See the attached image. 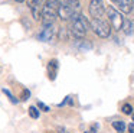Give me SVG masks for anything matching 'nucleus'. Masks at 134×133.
I'll return each mask as SVG.
<instances>
[{
  "label": "nucleus",
  "instance_id": "f257e3e1",
  "mask_svg": "<svg viewBox=\"0 0 134 133\" xmlns=\"http://www.w3.org/2000/svg\"><path fill=\"white\" fill-rule=\"evenodd\" d=\"M88 26H90V23L82 14L76 13L75 16L69 19V32L75 39H84L88 32Z\"/></svg>",
  "mask_w": 134,
  "mask_h": 133
},
{
  "label": "nucleus",
  "instance_id": "f03ea898",
  "mask_svg": "<svg viewBox=\"0 0 134 133\" xmlns=\"http://www.w3.org/2000/svg\"><path fill=\"white\" fill-rule=\"evenodd\" d=\"M58 9H59V0H46L42 10V25L51 26L55 22V17L58 16Z\"/></svg>",
  "mask_w": 134,
  "mask_h": 133
},
{
  "label": "nucleus",
  "instance_id": "7ed1b4c3",
  "mask_svg": "<svg viewBox=\"0 0 134 133\" xmlns=\"http://www.w3.org/2000/svg\"><path fill=\"white\" fill-rule=\"evenodd\" d=\"M79 10V0H59L58 16L62 20H69Z\"/></svg>",
  "mask_w": 134,
  "mask_h": 133
},
{
  "label": "nucleus",
  "instance_id": "20e7f679",
  "mask_svg": "<svg viewBox=\"0 0 134 133\" xmlns=\"http://www.w3.org/2000/svg\"><path fill=\"white\" fill-rule=\"evenodd\" d=\"M90 28L94 30V33L99 38H108L111 33V28L104 19H92L90 23Z\"/></svg>",
  "mask_w": 134,
  "mask_h": 133
},
{
  "label": "nucleus",
  "instance_id": "39448f33",
  "mask_svg": "<svg viewBox=\"0 0 134 133\" xmlns=\"http://www.w3.org/2000/svg\"><path fill=\"white\" fill-rule=\"evenodd\" d=\"M107 16L108 19H110L111 22V26H113L114 30H121L122 26H124V17H122V13L121 12H118L114 6H110V7H107Z\"/></svg>",
  "mask_w": 134,
  "mask_h": 133
},
{
  "label": "nucleus",
  "instance_id": "423d86ee",
  "mask_svg": "<svg viewBox=\"0 0 134 133\" xmlns=\"http://www.w3.org/2000/svg\"><path fill=\"white\" fill-rule=\"evenodd\" d=\"M105 12V6L102 0H90V14L92 19H101Z\"/></svg>",
  "mask_w": 134,
  "mask_h": 133
},
{
  "label": "nucleus",
  "instance_id": "0eeeda50",
  "mask_svg": "<svg viewBox=\"0 0 134 133\" xmlns=\"http://www.w3.org/2000/svg\"><path fill=\"white\" fill-rule=\"evenodd\" d=\"M113 6L121 13H131L134 7V0H110Z\"/></svg>",
  "mask_w": 134,
  "mask_h": 133
},
{
  "label": "nucleus",
  "instance_id": "6e6552de",
  "mask_svg": "<svg viewBox=\"0 0 134 133\" xmlns=\"http://www.w3.org/2000/svg\"><path fill=\"white\" fill-rule=\"evenodd\" d=\"M53 36H55V28H53V25H51V26H43L41 33L38 35V39L42 40V42H49V40H52Z\"/></svg>",
  "mask_w": 134,
  "mask_h": 133
},
{
  "label": "nucleus",
  "instance_id": "1a4fd4ad",
  "mask_svg": "<svg viewBox=\"0 0 134 133\" xmlns=\"http://www.w3.org/2000/svg\"><path fill=\"white\" fill-rule=\"evenodd\" d=\"M58 61L56 59H51L48 64V75H49V80H55L56 78V72H58Z\"/></svg>",
  "mask_w": 134,
  "mask_h": 133
},
{
  "label": "nucleus",
  "instance_id": "9d476101",
  "mask_svg": "<svg viewBox=\"0 0 134 133\" xmlns=\"http://www.w3.org/2000/svg\"><path fill=\"white\" fill-rule=\"evenodd\" d=\"M113 127H114V129H115L118 133H124V130L127 129L125 123H124V121H121V120H115V121L113 123Z\"/></svg>",
  "mask_w": 134,
  "mask_h": 133
},
{
  "label": "nucleus",
  "instance_id": "9b49d317",
  "mask_svg": "<svg viewBox=\"0 0 134 133\" xmlns=\"http://www.w3.org/2000/svg\"><path fill=\"white\" fill-rule=\"evenodd\" d=\"M122 29H124V32L127 35L133 33V23H131L130 20H124V26H122Z\"/></svg>",
  "mask_w": 134,
  "mask_h": 133
},
{
  "label": "nucleus",
  "instance_id": "f8f14e48",
  "mask_svg": "<svg viewBox=\"0 0 134 133\" xmlns=\"http://www.w3.org/2000/svg\"><path fill=\"white\" fill-rule=\"evenodd\" d=\"M29 116H30L32 119H38V117H39V110L36 109L35 106H30V107H29Z\"/></svg>",
  "mask_w": 134,
  "mask_h": 133
},
{
  "label": "nucleus",
  "instance_id": "ddd939ff",
  "mask_svg": "<svg viewBox=\"0 0 134 133\" xmlns=\"http://www.w3.org/2000/svg\"><path fill=\"white\" fill-rule=\"evenodd\" d=\"M121 110H122V113H124V114H133V107H131L130 104H124Z\"/></svg>",
  "mask_w": 134,
  "mask_h": 133
},
{
  "label": "nucleus",
  "instance_id": "4468645a",
  "mask_svg": "<svg viewBox=\"0 0 134 133\" xmlns=\"http://www.w3.org/2000/svg\"><path fill=\"white\" fill-rule=\"evenodd\" d=\"M3 93H4V94H6L9 98H10V101H12V103H18V100H16V98L13 97V94H12V93H10L7 88H3Z\"/></svg>",
  "mask_w": 134,
  "mask_h": 133
},
{
  "label": "nucleus",
  "instance_id": "2eb2a0df",
  "mask_svg": "<svg viewBox=\"0 0 134 133\" xmlns=\"http://www.w3.org/2000/svg\"><path fill=\"white\" fill-rule=\"evenodd\" d=\"M98 127H99V126H98V123H94V124H92V126H91L88 130H85V133H97Z\"/></svg>",
  "mask_w": 134,
  "mask_h": 133
},
{
  "label": "nucleus",
  "instance_id": "dca6fc26",
  "mask_svg": "<svg viewBox=\"0 0 134 133\" xmlns=\"http://www.w3.org/2000/svg\"><path fill=\"white\" fill-rule=\"evenodd\" d=\"M29 97H30V91H29V90L25 88V90H23V93H22V97H20V98H22L23 101H26Z\"/></svg>",
  "mask_w": 134,
  "mask_h": 133
},
{
  "label": "nucleus",
  "instance_id": "f3484780",
  "mask_svg": "<svg viewBox=\"0 0 134 133\" xmlns=\"http://www.w3.org/2000/svg\"><path fill=\"white\" fill-rule=\"evenodd\" d=\"M38 107H39V109H42V111H49V107H48L46 106V104H43V103H42V101H39V103H38Z\"/></svg>",
  "mask_w": 134,
  "mask_h": 133
},
{
  "label": "nucleus",
  "instance_id": "a211bd4d",
  "mask_svg": "<svg viewBox=\"0 0 134 133\" xmlns=\"http://www.w3.org/2000/svg\"><path fill=\"white\" fill-rule=\"evenodd\" d=\"M128 133H134V123H131V124H128Z\"/></svg>",
  "mask_w": 134,
  "mask_h": 133
},
{
  "label": "nucleus",
  "instance_id": "6ab92c4d",
  "mask_svg": "<svg viewBox=\"0 0 134 133\" xmlns=\"http://www.w3.org/2000/svg\"><path fill=\"white\" fill-rule=\"evenodd\" d=\"M58 133H68V132H66L65 129H62V127H59V129H58Z\"/></svg>",
  "mask_w": 134,
  "mask_h": 133
},
{
  "label": "nucleus",
  "instance_id": "aec40b11",
  "mask_svg": "<svg viewBox=\"0 0 134 133\" xmlns=\"http://www.w3.org/2000/svg\"><path fill=\"white\" fill-rule=\"evenodd\" d=\"M45 133H56V132H49V130H46V132H45Z\"/></svg>",
  "mask_w": 134,
  "mask_h": 133
},
{
  "label": "nucleus",
  "instance_id": "412c9836",
  "mask_svg": "<svg viewBox=\"0 0 134 133\" xmlns=\"http://www.w3.org/2000/svg\"><path fill=\"white\" fill-rule=\"evenodd\" d=\"M131 117H133V123H134V113H133V114H131Z\"/></svg>",
  "mask_w": 134,
  "mask_h": 133
},
{
  "label": "nucleus",
  "instance_id": "4be33fe9",
  "mask_svg": "<svg viewBox=\"0 0 134 133\" xmlns=\"http://www.w3.org/2000/svg\"><path fill=\"white\" fill-rule=\"evenodd\" d=\"M16 2H19V3H22V2H25V0H16Z\"/></svg>",
  "mask_w": 134,
  "mask_h": 133
}]
</instances>
